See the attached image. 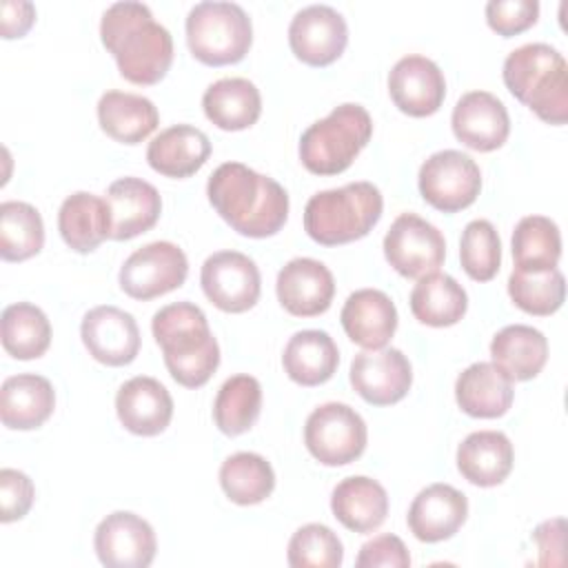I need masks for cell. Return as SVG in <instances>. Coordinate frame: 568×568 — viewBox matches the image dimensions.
<instances>
[{"label":"cell","instance_id":"obj_1","mask_svg":"<svg viewBox=\"0 0 568 568\" xmlns=\"http://www.w3.org/2000/svg\"><path fill=\"white\" fill-rule=\"evenodd\" d=\"M206 195L217 215L246 237L275 235L288 217L284 186L242 162L220 164L206 182Z\"/></svg>","mask_w":568,"mask_h":568},{"label":"cell","instance_id":"obj_2","mask_svg":"<svg viewBox=\"0 0 568 568\" xmlns=\"http://www.w3.org/2000/svg\"><path fill=\"white\" fill-rule=\"evenodd\" d=\"M100 40L115 58L120 75L133 84H155L171 69L173 38L144 2H113L102 13Z\"/></svg>","mask_w":568,"mask_h":568},{"label":"cell","instance_id":"obj_3","mask_svg":"<svg viewBox=\"0 0 568 568\" xmlns=\"http://www.w3.org/2000/svg\"><path fill=\"white\" fill-rule=\"evenodd\" d=\"M151 331L178 384L200 388L217 371L220 346L200 306L191 302L166 304L153 315Z\"/></svg>","mask_w":568,"mask_h":568},{"label":"cell","instance_id":"obj_4","mask_svg":"<svg viewBox=\"0 0 568 568\" xmlns=\"http://www.w3.org/2000/svg\"><path fill=\"white\" fill-rule=\"evenodd\" d=\"M506 89L539 120L566 124L568 120V67L564 55L546 44L530 42L510 51L504 60Z\"/></svg>","mask_w":568,"mask_h":568},{"label":"cell","instance_id":"obj_5","mask_svg":"<svg viewBox=\"0 0 568 568\" xmlns=\"http://www.w3.org/2000/svg\"><path fill=\"white\" fill-rule=\"evenodd\" d=\"M384 200L373 182H351L315 193L304 209V231L324 246L355 242L379 222Z\"/></svg>","mask_w":568,"mask_h":568},{"label":"cell","instance_id":"obj_6","mask_svg":"<svg viewBox=\"0 0 568 568\" xmlns=\"http://www.w3.org/2000/svg\"><path fill=\"white\" fill-rule=\"evenodd\" d=\"M373 135V120L362 104L344 102L313 122L300 138V160L315 175L346 171Z\"/></svg>","mask_w":568,"mask_h":568},{"label":"cell","instance_id":"obj_7","mask_svg":"<svg viewBox=\"0 0 568 568\" xmlns=\"http://www.w3.org/2000/svg\"><path fill=\"white\" fill-rule=\"evenodd\" d=\"M186 42L193 58H197L204 64H235L251 49V18L235 2H197L186 16Z\"/></svg>","mask_w":568,"mask_h":568},{"label":"cell","instance_id":"obj_8","mask_svg":"<svg viewBox=\"0 0 568 568\" xmlns=\"http://www.w3.org/2000/svg\"><path fill=\"white\" fill-rule=\"evenodd\" d=\"M368 430L362 415L342 402L317 406L304 424V444L324 466H346L366 448Z\"/></svg>","mask_w":568,"mask_h":568},{"label":"cell","instance_id":"obj_9","mask_svg":"<svg viewBox=\"0 0 568 568\" xmlns=\"http://www.w3.org/2000/svg\"><path fill=\"white\" fill-rule=\"evenodd\" d=\"M417 184L422 197L433 209L457 213L477 200L481 191V171L468 153L444 149L424 160Z\"/></svg>","mask_w":568,"mask_h":568},{"label":"cell","instance_id":"obj_10","mask_svg":"<svg viewBox=\"0 0 568 568\" xmlns=\"http://www.w3.org/2000/svg\"><path fill=\"white\" fill-rule=\"evenodd\" d=\"M386 262L404 277L437 273L446 257V240L437 226L415 213L395 217L384 235Z\"/></svg>","mask_w":568,"mask_h":568},{"label":"cell","instance_id":"obj_11","mask_svg":"<svg viewBox=\"0 0 568 568\" xmlns=\"http://www.w3.org/2000/svg\"><path fill=\"white\" fill-rule=\"evenodd\" d=\"M189 273L184 251L173 242H151L133 251L120 268V288L133 300H153L180 288Z\"/></svg>","mask_w":568,"mask_h":568},{"label":"cell","instance_id":"obj_12","mask_svg":"<svg viewBox=\"0 0 568 568\" xmlns=\"http://www.w3.org/2000/svg\"><path fill=\"white\" fill-rule=\"evenodd\" d=\"M202 291L224 313H244L260 300L262 277L255 262L240 251L209 255L200 273Z\"/></svg>","mask_w":568,"mask_h":568},{"label":"cell","instance_id":"obj_13","mask_svg":"<svg viewBox=\"0 0 568 568\" xmlns=\"http://www.w3.org/2000/svg\"><path fill=\"white\" fill-rule=\"evenodd\" d=\"M348 42L344 16L328 4H308L300 9L288 24V44L297 60L311 67L335 62Z\"/></svg>","mask_w":568,"mask_h":568},{"label":"cell","instance_id":"obj_14","mask_svg":"<svg viewBox=\"0 0 568 568\" xmlns=\"http://www.w3.org/2000/svg\"><path fill=\"white\" fill-rule=\"evenodd\" d=\"M93 546L109 568H146L158 550L151 524L129 510L106 515L95 528Z\"/></svg>","mask_w":568,"mask_h":568},{"label":"cell","instance_id":"obj_15","mask_svg":"<svg viewBox=\"0 0 568 568\" xmlns=\"http://www.w3.org/2000/svg\"><path fill=\"white\" fill-rule=\"evenodd\" d=\"M351 386L373 406H390L406 397L413 384V368L399 348L362 351L351 362Z\"/></svg>","mask_w":568,"mask_h":568},{"label":"cell","instance_id":"obj_16","mask_svg":"<svg viewBox=\"0 0 568 568\" xmlns=\"http://www.w3.org/2000/svg\"><path fill=\"white\" fill-rule=\"evenodd\" d=\"M80 337L89 355L106 366H126L140 353V328L133 315L111 304L95 306L82 317Z\"/></svg>","mask_w":568,"mask_h":568},{"label":"cell","instance_id":"obj_17","mask_svg":"<svg viewBox=\"0 0 568 568\" xmlns=\"http://www.w3.org/2000/svg\"><path fill=\"white\" fill-rule=\"evenodd\" d=\"M388 93L402 113L426 118L439 111L446 98V78L430 58L404 55L388 73Z\"/></svg>","mask_w":568,"mask_h":568},{"label":"cell","instance_id":"obj_18","mask_svg":"<svg viewBox=\"0 0 568 568\" xmlns=\"http://www.w3.org/2000/svg\"><path fill=\"white\" fill-rule=\"evenodd\" d=\"M450 124L462 144L481 153L499 149L510 133V115L504 102L488 91L464 93L453 109Z\"/></svg>","mask_w":568,"mask_h":568},{"label":"cell","instance_id":"obj_19","mask_svg":"<svg viewBox=\"0 0 568 568\" xmlns=\"http://www.w3.org/2000/svg\"><path fill=\"white\" fill-rule=\"evenodd\" d=\"M280 304L297 317H315L328 311L335 295L333 273L313 257H295L282 266L275 282Z\"/></svg>","mask_w":568,"mask_h":568},{"label":"cell","instance_id":"obj_20","mask_svg":"<svg viewBox=\"0 0 568 568\" xmlns=\"http://www.w3.org/2000/svg\"><path fill=\"white\" fill-rule=\"evenodd\" d=\"M468 517V499L450 484L422 488L408 508L410 532L426 544L450 539Z\"/></svg>","mask_w":568,"mask_h":568},{"label":"cell","instance_id":"obj_21","mask_svg":"<svg viewBox=\"0 0 568 568\" xmlns=\"http://www.w3.org/2000/svg\"><path fill=\"white\" fill-rule=\"evenodd\" d=\"M115 413L129 433L153 437L171 424L173 397L155 377L138 375L118 388Z\"/></svg>","mask_w":568,"mask_h":568},{"label":"cell","instance_id":"obj_22","mask_svg":"<svg viewBox=\"0 0 568 568\" xmlns=\"http://www.w3.org/2000/svg\"><path fill=\"white\" fill-rule=\"evenodd\" d=\"M111 211V237L122 242L155 226L162 213L158 189L142 178H120L104 195Z\"/></svg>","mask_w":568,"mask_h":568},{"label":"cell","instance_id":"obj_23","mask_svg":"<svg viewBox=\"0 0 568 568\" xmlns=\"http://www.w3.org/2000/svg\"><path fill=\"white\" fill-rule=\"evenodd\" d=\"M339 320L351 342L375 351L384 348L395 335L397 308L384 291L359 288L346 297Z\"/></svg>","mask_w":568,"mask_h":568},{"label":"cell","instance_id":"obj_24","mask_svg":"<svg viewBox=\"0 0 568 568\" xmlns=\"http://www.w3.org/2000/svg\"><path fill=\"white\" fill-rule=\"evenodd\" d=\"M211 155V142L204 131L191 124H175L160 131L146 149V162L166 178H189L197 173Z\"/></svg>","mask_w":568,"mask_h":568},{"label":"cell","instance_id":"obj_25","mask_svg":"<svg viewBox=\"0 0 568 568\" xmlns=\"http://www.w3.org/2000/svg\"><path fill=\"white\" fill-rule=\"evenodd\" d=\"M513 397V379L493 362L470 364L455 382V399L470 417H501L508 413Z\"/></svg>","mask_w":568,"mask_h":568},{"label":"cell","instance_id":"obj_26","mask_svg":"<svg viewBox=\"0 0 568 568\" xmlns=\"http://www.w3.org/2000/svg\"><path fill=\"white\" fill-rule=\"evenodd\" d=\"M55 408L51 382L36 373L7 377L0 388V419L13 430H33L42 426Z\"/></svg>","mask_w":568,"mask_h":568},{"label":"cell","instance_id":"obj_27","mask_svg":"<svg viewBox=\"0 0 568 568\" xmlns=\"http://www.w3.org/2000/svg\"><path fill=\"white\" fill-rule=\"evenodd\" d=\"M331 510L344 528L353 532H373L388 515V495L377 479L353 475L333 488Z\"/></svg>","mask_w":568,"mask_h":568},{"label":"cell","instance_id":"obj_28","mask_svg":"<svg viewBox=\"0 0 568 568\" xmlns=\"http://www.w3.org/2000/svg\"><path fill=\"white\" fill-rule=\"evenodd\" d=\"M513 462V444L499 430L470 433L457 446V468L462 477L481 488L501 484L510 475Z\"/></svg>","mask_w":568,"mask_h":568},{"label":"cell","instance_id":"obj_29","mask_svg":"<svg viewBox=\"0 0 568 568\" xmlns=\"http://www.w3.org/2000/svg\"><path fill=\"white\" fill-rule=\"evenodd\" d=\"M58 231L73 251H95L111 237V211L106 200L87 191L71 193L58 211Z\"/></svg>","mask_w":568,"mask_h":568},{"label":"cell","instance_id":"obj_30","mask_svg":"<svg viewBox=\"0 0 568 568\" xmlns=\"http://www.w3.org/2000/svg\"><path fill=\"white\" fill-rule=\"evenodd\" d=\"M100 129L122 144H138L146 140L158 122L160 113L155 104L138 93L106 91L98 100Z\"/></svg>","mask_w":568,"mask_h":568},{"label":"cell","instance_id":"obj_31","mask_svg":"<svg viewBox=\"0 0 568 568\" xmlns=\"http://www.w3.org/2000/svg\"><path fill=\"white\" fill-rule=\"evenodd\" d=\"M493 364L513 382H528L541 373L548 359V339L526 324H510L495 333L490 342Z\"/></svg>","mask_w":568,"mask_h":568},{"label":"cell","instance_id":"obj_32","mask_svg":"<svg viewBox=\"0 0 568 568\" xmlns=\"http://www.w3.org/2000/svg\"><path fill=\"white\" fill-rule=\"evenodd\" d=\"M282 364L295 384L320 386L335 375L339 351L326 331H297L284 346Z\"/></svg>","mask_w":568,"mask_h":568},{"label":"cell","instance_id":"obj_33","mask_svg":"<svg viewBox=\"0 0 568 568\" xmlns=\"http://www.w3.org/2000/svg\"><path fill=\"white\" fill-rule=\"evenodd\" d=\"M202 106L217 129L242 131L257 122L262 113V95L246 78H222L206 87Z\"/></svg>","mask_w":568,"mask_h":568},{"label":"cell","instance_id":"obj_34","mask_svg":"<svg viewBox=\"0 0 568 568\" xmlns=\"http://www.w3.org/2000/svg\"><path fill=\"white\" fill-rule=\"evenodd\" d=\"M466 308L468 295L464 286L446 273L424 275L410 291V311L426 326H453L466 315Z\"/></svg>","mask_w":568,"mask_h":568},{"label":"cell","instance_id":"obj_35","mask_svg":"<svg viewBox=\"0 0 568 568\" xmlns=\"http://www.w3.org/2000/svg\"><path fill=\"white\" fill-rule=\"evenodd\" d=\"M220 486L224 495L240 506L264 501L275 488L273 466L257 453H233L220 466Z\"/></svg>","mask_w":568,"mask_h":568},{"label":"cell","instance_id":"obj_36","mask_svg":"<svg viewBox=\"0 0 568 568\" xmlns=\"http://www.w3.org/2000/svg\"><path fill=\"white\" fill-rule=\"evenodd\" d=\"M2 346L16 359H36L51 344V324L42 308L29 302L11 304L0 320Z\"/></svg>","mask_w":568,"mask_h":568},{"label":"cell","instance_id":"obj_37","mask_svg":"<svg viewBox=\"0 0 568 568\" xmlns=\"http://www.w3.org/2000/svg\"><path fill=\"white\" fill-rule=\"evenodd\" d=\"M262 410V386L253 375L229 377L213 402L215 426L224 435H242L253 428Z\"/></svg>","mask_w":568,"mask_h":568},{"label":"cell","instance_id":"obj_38","mask_svg":"<svg viewBox=\"0 0 568 568\" xmlns=\"http://www.w3.org/2000/svg\"><path fill=\"white\" fill-rule=\"evenodd\" d=\"M44 224L36 206L20 200L0 204V257L24 262L42 251Z\"/></svg>","mask_w":568,"mask_h":568},{"label":"cell","instance_id":"obj_39","mask_svg":"<svg viewBox=\"0 0 568 568\" xmlns=\"http://www.w3.org/2000/svg\"><path fill=\"white\" fill-rule=\"evenodd\" d=\"M513 257L519 271L555 268L561 257L559 226L546 215H526L513 231Z\"/></svg>","mask_w":568,"mask_h":568},{"label":"cell","instance_id":"obj_40","mask_svg":"<svg viewBox=\"0 0 568 568\" xmlns=\"http://www.w3.org/2000/svg\"><path fill=\"white\" fill-rule=\"evenodd\" d=\"M508 295L524 313L552 315L566 300V280L557 266L546 271L513 268L508 277Z\"/></svg>","mask_w":568,"mask_h":568},{"label":"cell","instance_id":"obj_41","mask_svg":"<svg viewBox=\"0 0 568 568\" xmlns=\"http://www.w3.org/2000/svg\"><path fill=\"white\" fill-rule=\"evenodd\" d=\"M459 260L466 275L475 282H488L501 264V242L488 220H473L462 231Z\"/></svg>","mask_w":568,"mask_h":568},{"label":"cell","instance_id":"obj_42","mask_svg":"<svg viewBox=\"0 0 568 568\" xmlns=\"http://www.w3.org/2000/svg\"><path fill=\"white\" fill-rule=\"evenodd\" d=\"M286 559L293 568H337L344 561V546L328 526L306 524L293 532Z\"/></svg>","mask_w":568,"mask_h":568},{"label":"cell","instance_id":"obj_43","mask_svg":"<svg viewBox=\"0 0 568 568\" xmlns=\"http://www.w3.org/2000/svg\"><path fill=\"white\" fill-rule=\"evenodd\" d=\"M539 18L537 0H490L486 4V22L504 38L517 36L532 27Z\"/></svg>","mask_w":568,"mask_h":568},{"label":"cell","instance_id":"obj_44","mask_svg":"<svg viewBox=\"0 0 568 568\" xmlns=\"http://www.w3.org/2000/svg\"><path fill=\"white\" fill-rule=\"evenodd\" d=\"M33 499H36V488L29 475L16 468L0 470V504H2L0 519L4 524L22 519L33 506Z\"/></svg>","mask_w":568,"mask_h":568},{"label":"cell","instance_id":"obj_45","mask_svg":"<svg viewBox=\"0 0 568 568\" xmlns=\"http://www.w3.org/2000/svg\"><path fill=\"white\" fill-rule=\"evenodd\" d=\"M357 568H406L410 555L397 535H379L359 548L355 559Z\"/></svg>","mask_w":568,"mask_h":568},{"label":"cell","instance_id":"obj_46","mask_svg":"<svg viewBox=\"0 0 568 568\" xmlns=\"http://www.w3.org/2000/svg\"><path fill=\"white\" fill-rule=\"evenodd\" d=\"M36 20V7L27 0H4L2 2V38H20L24 36Z\"/></svg>","mask_w":568,"mask_h":568},{"label":"cell","instance_id":"obj_47","mask_svg":"<svg viewBox=\"0 0 568 568\" xmlns=\"http://www.w3.org/2000/svg\"><path fill=\"white\" fill-rule=\"evenodd\" d=\"M532 539L539 548V564L541 566H552V557L550 552L557 555L559 561H564V519L557 517V519H548L544 524H539L532 532Z\"/></svg>","mask_w":568,"mask_h":568}]
</instances>
